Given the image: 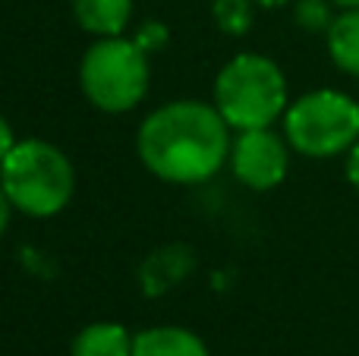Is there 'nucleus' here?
<instances>
[{
  "mask_svg": "<svg viewBox=\"0 0 359 356\" xmlns=\"http://www.w3.org/2000/svg\"><path fill=\"white\" fill-rule=\"evenodd\" d=\"M227 120L202 101H174L145 117L139 130V158L168 183H202L221 170L230 155Z\"/></svg>",
  "mask_w": 359,
  "mask_h": 356,
  "instance_id": "f257e3e1",
  "label": "nucleus"
},
{
  "mask_svg": "<svg viewBox=\"0 0 359 356\" xmlns=\"http://www.w3.org/2000/svg\"><path fill=\"white\" fill-rule=\"evenodd\" d=\"M0 186L13 208L32 218H50L73 199V164L57 145L41 139L16 142L0 161Z\"/></svg>",
  "mask_w": 359,
  "mask_h": 356,
  "instance_id": "f03ea898",
  "label": "nucleus"
},
{
  "mask_svg": "<svg viewBox=\"0 0 359 356\" xmlns=\"http://www.w3.org/2000/svg\"><path fill=\"white\" fill-rule=\"evenodd\" d=\"M215 107L236 130H265L284 114L287 82L274 60L240 54L217 73Z\"/></svg>",
  "mask_w": 359,
  "mask_h": 356,
  "instance_id": "7ed1b4c3",
  "label": "nucleus"
},
{
  "mask_svg": "<svg viewBox=\"0 0 359 356\" xmlns=\"http://www.w3.org/2000/svg\"><path fill=\"white\" fill-rule=\"evenodd\" d=\"M86 98L107 114L133 111L149 92V60L136 41L101 38L86 50L79 67Z\"/></svg>",
  "mask_w": 359,
  "mask_h": 356,
  "instance_id": "20e7f679",
  "label": "nucleus"
},
{
  "mask_svg": "<svg viewBox=\"0 0 359 356\" xmlns=\"http://www.w3.org/2000/svg\"><path fill=\"white\" fill-rule=\"evenodd\" d=\"M284 130L299 155L334 158L359 142V104L344 92L318 88L290 104Z\"/></svg>",
  "mask_w": 359,
  "mask_h": 356,
  "instance_id": "39448f33",
  "label": "nucleus"
},
{
  "mask_svg": "<svg viewBox=\"0 0 359 356\" xmlns=\"http://www.w3.org/2000/svg\"><path fill=\"white\" fill-rule=\"evenodd\" d=\"M233 174L249 189H274L287 177V149L271 130H240L233 142Z\"/></svg>",
  "mask_w": 359,
  "mask_h": 356,
  "instance_id": "423d86ee",
  "label": "nucleus"
},
{
  "mask_svg": "<svg viewBox=\"0 0 359 356\" xmlns=\"http://www.w3.org/2000/svg\"><path fill=\"white\" fill-rule=\"evenodd\" d=\"M76 22L98 38H117L133 16V0H73Z\"/></svg>",
  "mask_w": 359,
  "mask_h": 356,
  "instance_id": "0eeeda50",
  "label": "nucleus"
},
{
  "mask_svg": "<svg viewBox=\"0 0 359 356\" xmlns=\"http://www.w3.org/2000/svg\"><path fill=\"white\" fill-rule=\"evenodd\" d=\"M133 356H208V350L186 328H151L133 341Z\"/></svg>",
  "mask_w": 359,
  "mask_h": 356,
  "instance_id": "6e6552de",
  "label": "nucleus"
},
{
  "mask_svg": "<svg viewBox=\"0 0 359 356\" xmlns=\"http://www.w3.org/2000/svg\"><path fill=\"white\" fill-rule=\"evenodd\" d=\"M73 356H133V341L123 325L95 322L76 334Z\"/></svg>",
  "mask_w": 359,
  "mask_h": 356,
  "instance_id": "1a4fd4ad",
  "label": "nucleus"
},
{
  "mask_svg": "<svg viewBox=\"0 0 359 356\" xmlns=\"http://www.w3.org/2000/svg\"><path fill=\"white\" fill-rule=\"evenodd\" d=\"M331 60L350 76H359V6H350L328 25Z\"/></svg>",
  "mask_w": 359,
  "mask_h": 356,
  "instance_id": "9d476101",
  "label": "nucleus"
},
{
  "mask_svg": "<svg viewBox=\"0 0 359 356\" xmlns=\"http://www.w3.org/2000/svg\"><path fill=\"white\" fill-rule=\"evenodd\" d=\"M252 0H215L211 4V13H215L217 25L230 35H243L252 22Z\"/></svg>",
  "mask_w": 359,
  "mask_h": 356,
  "instance_id": "9b49d317",
  "label": "nucleus"
},
{
  "mask_svg": "<svg viewBox=\"0 0 359 356\" xmlns=\"http://www.w3.org/2000/svg\"><path fill=\"white\" fill-rule=\"evenodd\" d=\"M297 19L306 25V29H322V25H331L328 22V10H325L322 0H303L297 10Z\"/></svg>",
  "mask_w": 359,
  "mask_h": 356,
  "instance_id": "f8f14e48",
  "label": "nucleus"
},
{
  "mask_svg": "<svg viewBox=\"0 0 359 356\" xmlns=\"http://www.w3.org/2000/svg\"><path fill=\"white\" fill-rule=\"evenodd\" d=\"M168 41V32H164V25H158V22H149V25H142V32L136 35V44L149 54V50H155V48H161V44Z\"/></svg>",
  "mask_w": 359,
  "mask_h": 356,
  "instance_id": "ddd939ff",
  "label": "nucleus"
},
{
  "mask_svg": "<svg viewBox=\"0 0 359 356\" xmlns=\"http://www.w3.org/2000/svg\"><path fill=\"white\" fill-rule=\"evenodd\" d=\"M13 145H16V139H13L10 123H6V120L0 117V161H4V158L13 151Z\"/></svg>",
  "mask_w": 359,
  "mask_h": 356,
  "instance_id": "4468645a",
  "label": "nucleus"
},
{
  "mask_svg": "<svg viewBox=\"0 0 359 356\" xmlns=\"http://www.w3.org/2000/svg\"><path fill=\"white\" fill-rule=\"evenodd\" d=\"M347 180L359 189V142L350 149V155H347Z\"/></svg>",
  "mask_w": 359,
  "mask_h": 356,
  "instance_id": "2eb2a0df",
  "label": "nucleus"
},
{
  "mask_svg": "<svg viewBox=\"0 0 359 356\" xmlns=\"http://www.w3.org/2000/svg\"><path fill=\"white\" fill-rule=\"evenodd\" d=\"M10 208H13V202H10V199H6L4 186H0V237H4L6 224H10Z\"/></svg>",
  "mask_w": 359,
  "mask_h": 356,
  "instance_id": "dca6fc26",
  "label": "nucleus"
},
{
  "mask_svg": "<svg viewBox=\"0 0 359 356\" xmlns=\"http://www.w3.org/2000/svg\"><path fill=\"white\" fill-rule=\"evenodd\" d=\"M252 4H259V6H284V4H290V0H252Z\"/></svg>",
  "mask_w": 359,
  "mask_h": 356,
  "instance_id": "f3484780",
  "label": "nucleus"
},
{
  "mask_svg": "<svg viewBox=\"0 0 359 356\" xmlns=\"http://www.w3.org/2000/svg\"><path fill=\"white\" fill-rule=\"evenodd\" d=\"M331 4H341L344 10H350V6H359V0H331Z\"/></svg>",
  "mask_w": 359,
  "mask_h": 356,
  "instance_id": "a211bd4d",
  "label": "nucleus"
}]
</instances>
